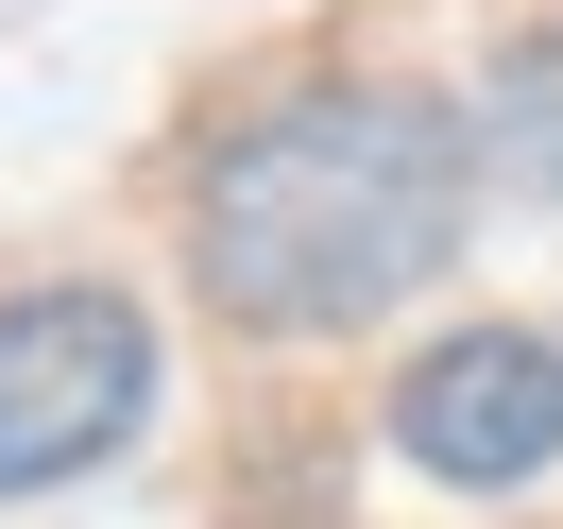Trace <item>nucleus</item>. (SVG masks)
<instances>
[{
    "mask_svg": "<svg viewBox=\"0 0 563 529\" xmlns=\"http://www.w3.org/2000/svg\"><path fill=\"white\" fill-rule=\"evenodd\" d=\"M461 240H478V120L393 69H324V86L240 103L188 154V206H172L188 308L256 359H308V342L427 308Z\"/></svg>",
    "mask_w": 563,
    "mask_h": 529,
    "instance_id": "f257e3e1",
    "label": "nucleus"
},
{
    "mask_svg": "<svg viewBox=\"0 0 563 529\" xmlns=\"http://www.w3.org/2000/svg\"><path fill=\"white\" fill-rule=\"evenodd\" d=\"M172 393V342L120 274H18L0 290V513L103 478Z\"/></svg>",
    "mask_w": 563,
    "mask_h": 529,
    "instance_id": "f03ea898",
    "label": "nucleus"
},
{
    "mask_svg": "<svg viewBox=\"0 0 563 529\" xmlns=\"http://www.w3.org/2000/svg\"><path fill=\"white\" fill-rule=\"evenodd\" d=\"M376 427H393V461L444 478V495L563 478V324H444V342H410L393 393H376Z\"/></svg>",
    "mask_w": 563,
    "mask_h": 529,
    "instance_id": "7ed1b4c3",
    "label": "nucleus"
},
{
    "mask_svg": "<svg viewBox=\"0 0 563 529\" xmlns=\"http://www.w3.org/2000/svg\"><path fill=\"white\" fill-rule=\"evenodd\" d=\"M461 120H478V188L529 222H563V0L495 18V52L461 69Z\"/></svg>",
    "mask_w": 563,
    "mask_h": 529,
    "instance_id": "20e7f679",
    "label": "nucleus"
}]
</instances>
